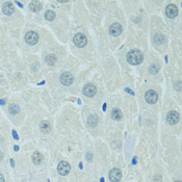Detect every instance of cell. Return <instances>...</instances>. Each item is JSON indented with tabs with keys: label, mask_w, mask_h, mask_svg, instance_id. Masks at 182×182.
<instances>
[{
	"label": "cell",
	"mask_w": 182,
	"mask_h": 182,
	"mask_svg": "<svg viewBox=\"0 0 182 182\" xmlns=\"http://www.w3.org/2000/svg\"><path fill=\"white\" fill-rule=\"evenodd\" d=\"M122 178V173L119 169H113L109 172V179L111 182H119Z\"/></svg>",
	"instance_id": "30bf717a"
},
{
	"label": "cell",
	"mask_w": 182,
	"mask_h": 182,
	"mask_svg": "<svg viewBox=\"0 0 182 182\" xmlns=\"http://www.w3.org/2000/svg\"><path fill=\"white\" fill-rule=\"evenodd\" d=\"M88 125L92 126V127H95V126L98 124V117H97L96 115H90V117H88Z\"/></svg>",
	"instance_id": "e0dca14e"
},
{
	"label": "cell",
	"mask_w": 182,
	"mask_h": 182,
	"mask_svg": "<svg viewBox=\"0 0 182 182\" xmlns=\"http://www.w3.org/2000/svg\"><path fill=\"white\" fill-rule=\"evenodd\" d=\"M0 103H1V104H4L5 101H4V100H1V101H0Z\"/></svg>",
	"instance_id": "f1b7e54d"
},
{
	"label": "cell",
	"mask_w": 182,
	"mask_h": 182,
	"mask_svg": "<svg viewBox=\"0 0 182 182\" xmlns=\"http://www.w3.org/2000/svg\"><path fill=\"white\" fill-rule=\"evenodd\" d=\"M74 81V77L71 73L69 72H65V73L61 74V82L64 86H71Z\"/></svg>",
	"instance_id": "5b68a950"
},
{
	"label": "cell",
	"mask_w": 182,
	"mask_h": 182,
	"mask_svg": "<svg viewBox=\"0 0 182 182\" xmlns=\"http://www.w3.org/2000/svg\"><path fill=\"white\" fill-rule=\"evenodd\" d=\"M165 15H167V18H170V19H173V18H175L176 16L178 15V9L176 5L174 4H170L167 7V9H165Z\"/></svg>",
	"instance_id": "9c48e42d"
},
{
	"label": "cell",
	"mask_w": 182,
	"mask_h": 182,
	"mask_svg": "<svg viewBox=\"0 0 182 182\" xmlns=\"http://www.w3.org/2000/svg\"><path fill=\"white\" fill-rule=\"evenodd\" d=\"M46 63L50 66H53L56 63V56L54 54H48L46 56Z\"/></svg>",
	"instance_id": "ac0fdd59"
},
{
	"label": "cell",
	"mask_w": 182,
	"mask_h": 182,
	"mask_svg": "<svg viewBox=\"0 0 182 182\" xmlns=\"http://www.w3.org/2000/svg\"><path fill=\"white\" fill-rule=\"evenodd\" d=\"M32 161L34 164H40L43 161V155L40 152H34L32 154Z\"/></svg>",
	"instance_id": "2e32d148"
},
{
	"label": "cell",
	"mask_w": 182,
	"mask_h": 182,
	"mask_svg": "<svg viewBox=\"0 0 182 182\" xmlns=\"http://www.w3.org/2000/svg\"><path fill=\"white\" fill-rule=\"evenodd\" d=\"M2 11L5 15L10 16L15 12V7H14V5L12 2H4L2 5Z\"/></svg>",
	"instance_id": "7c38bea8"
},
{
	"label": "cell",
	"mask_w": 182,
	"mask_h": 182,
	"mask_svg": "<svg viewBox=\"0 0 182 182\" xmlns=\"http://www.w3.org/2000/svg\"><path fill=\"white\" fill-rule=\"evenodd\" d=\"M45 18H46L47 21H52V20H54L55 18V14L53 11H47L46 13H45Z\"/></svg>",
	"instance_id": "d6986e66"
},
{
	"label": "cell",
	"mask_w": 182,
	"mask_h": 182,
	"mask_svg": "<svg viewBox=\"0 0 182 182\" xmlns=\"http://www.w3.org/2000/svg\"><path fill=\"white\" fill-rule=\"evenodd\" d=\"M9 111L12 113V115H17V113L20 111V108H19V106H18V105L12 104L11 106H10V108H9Z\"/></svg>",
	"instance_id": "ffe728a7"
},
{
	"label": "cell",
	"mask_w": 182,
	"mask_h": 182,
	"mask_svg": "<svg viewBox=\"0 0 182 182\" xmlns=\"http://www.w3.org/2000/svg\"><path fill=\"white\" fill-rule=\"evenodd\" d=\"M82 92H83V94L86 95V96H88V97H93V96H95V95H96L97 88H96V86H95L94 84L88 83V84H86V86H84V88H83V90H82Z\"/></svg>",
	"instance_id": "ba28073f"
},
{
	"label": "cell",
	"mask_w": 182,
	"mask_h": 182,
	"mask_svg": "<svg viewBox=\"0 0 182 182\" xmlns=\"http://www.w3.org/2000/svg\"><path fill=\"white\" fill-rule=\"evenodd\" d=\"M0 182H4V177L1 174H0Z\"/></svg>",
	"instance_id": "d4e9b609"
},
{
	"label": "cell",
	"mask_w": 182,
	"mask_h": 182,
	"mask_svg": "<svg viewBox=\"0 0 182 182\" xmlns=\"http://www.w3.org/2000/svg\"><path fill=\"white\" fill-rule=\"evenodd\" d=\"M145 98H146V101L148 103H150V104H154V103L157 102V100H158V96H157L156 92L155 91H148V92L146 93V95H145Z\"/></svg>",
	"instance_id": "52a82bcc"
},
{
	"label": "cell",
	"mask_w": 182,
	"mask_h": 182,
	"mask_svg": "<svg viewBox=\"0 0 182 182\" xmlns=\"http://www.w3.org/2000/svg\"><path fill=\"white\" fill-rule=\"evenodd\" d=\"M86 159H88V162H91V161H93V155L91 154V153H88L86 154Z\"/></svg>",
	"instance_id": "7402d4cb"
},
{
	"label": "cell",
	"mask_w": 182,
	"mask_h": 182,
	"mask_svg": "<svg viewBox=\"0 0 182 182\" xmlns=\"http://www.w3.org/2000/svg\"><path fill=\"white\" fill-rule=\"evenodd\" d=\"M25 41L29 45H36L39 41V34L36 31H28L25 34Z\"/></svg>",
	"instance_id": "277c9868"
},
{
	"label": "cell",
	"mask_w": 182,
	"mask_h": 182,
	"mask_svg": "<svg viewBox=\"0 0 182 182\" xmlns=\"http://www.w3.org/2000/svg\"><path fill=\"white\" fill-rule=\"evenodd\" d=\"M57 171L61 176H66L70 173L71 171V165L67 162V161H61L57 165Z\"/></svg>",
	"instance_id": "3957f363"
},
{
	"label": "cell",
	"mask_w": 182,
	"mask_h": 182,
	"mask_svg": "<svg viewBox=\"0 0 182 182\" xmlns=\"http://www.w3.org/2000/svg\"><path fill=\"white\" fill-rule=\"evenodd\" d=\"M122 32V26L119 23H113V25L109 27V34L113 37H118L120 36Z\"/></svg>",
	"instance_id": "8fae6325"
},
{
	"label": "cell",
	"mask_w": 182,
	"mask_h": 182,
	"mask_svg": "<svg viewBox=\"0 0 182 182\" xmlns=\"http://www.w3.org/2000/svg\"><path fill=\"white\" fill-rule=\"evenodd\" d=\"M40 129L42 130V132H44V133H48V132H50L51 130V125L49 122L47 121H43L41 122L40 124Z\"/></svg>",
	"instance_id": "4fadbf2b"
},
{
	"label": "cell",
	"mask_w": 182,
	"mask_h": 182,
	"mask_svg": "<svg viewBox=\"0 0 182 182\" xmlns=\"http://www.w3.org/2000/svg\"><path fill=\"white\" fill-rule=\"evenodd\" d=\"M29 9L31 12H39L41 9H42V4H41L40 1H37V0H34V1H31L29 4Z\"/></svg>",
	"instance_id": "5bb4252c"
},
{
	"label": "cell",
	"mask_w": 182,
	"mask_h": 182,
	"mask_svg": "<svg viewBox=\"0 0 182 182\" xmlns=\"http://www.w3.org/2000/svg\"><path fill=\"white\" fill-rule=\"evenodd\" d=\"M167 121L171 125H175L179 122V113L175 110H171L167 115Z\"/></svg>",
	"instance_id": "8992f818"
},
{
	"label": "cell",
	"mask_w": 182,
	"mask_h": 182,
	"mask_svg": "<svg viewBox=\"0 0 182 182\" xmlns=\"http://www.w3.org/2000/svg\"><path fill=\"white\" fill-rule=\"evenodd\" d=\"M149 71H150L152 74H156L157 72L159 71V67L157 65H152L150 67V69H149Z\"/></svg>",
	"instance_id": "44dd1931"
},
{
	"label": "cell",
	"mask_w": 182,
	"mask_h": 182,
	"mask_svg": "<svg viewBox=\"0 0 182 182\" xmlns=\"http://www.w3.org/2000/svg\"><path fill=\"white\" fill-rule=\"evenodd\" d=\"M174 182H181L180 180H176V181H174Z\"/></svg>",
	"instance_id": "f546056e"
},
{
	"label": "cell",
	"mask_w": 182,
	"mask_h": 182,
	"mask_svg": "<svg viewBox=\"0 0 182 182\" xmlns=\"http://www.w3.org/2000/svg\"><path fill=\"white\" fill-rule=\"evenodd\" d=\"M11 163H12V167H15V162H14L13 159H12V160H11Z\"/></svg>",
	"instance_id": "4316f807"
},
{
	"label": "cell",
	"mask_w": 182,
	"mask_h": 182,
	"mask_svg": "<svg viewBox=\"0 0 182 182\" xmlns=\"http://www.w3.org/2000/svg\"><path fill=\"white\" fill-rule=\"evenodd\" d=\"M154 181L155 182H160L161 181V177H160V176H158V175H156V176H155V178H154Z\"/></svg>",
	"instance_id": "603a6c76"
},
{
	"label": "cell",
	"mask_w": 182,
	"mask_h": 182,
	"mask_svg": "<svg viewBox=\"0 0 182 182\" xmlns=\"http://www.w3.org/2000/svg\"><path fill=\"white\" fill-rule=\"evenodd\" d=\"M73 42L76 46L81 48V47H84L86 45L88 39H86V37L84 36L83 34H75V37L73 38Z\"/></svg>",
	"instance_id": "7a4b0ae2"
},
{
	"label": "cell",
	"mask_w": 182,
	"mask_h": 182,
	"mask_svg": "<svg viewBox=\"0 0 182 182\" xmlns=\"http://www.w3.org/2000/svg\"><path fill=\"white\" fill-rule=\"evenodd\" d=\"M122 117H123V113H122V111L120 110L119 108H113V111H111V118H113L115 121H119V120H121Z\"/></svg>",
	"instance_id": "9a60e30c"
},
{
	"label": "cell",
	"mask_w": 182,
	"mask_h": 182,
	"mask_svg": "<svg viewBox=\"0 0 182 182\" xmlns=\"http://www.w3.org/2000/svg\"><path fill=\"white\" fill-rule=\"evenodd\" d=\"M144 59L143 57V53L137 49H133V50L129 51L127 54V61L130 65H138Z\"/></svg>",
	"instance_id": "6da1fadb"
},
{
	"label": "cell",
	"mask_w": 182,
	"mask_h": 182,
	"mask_svg": "<svg viewBox=\"0 0 182 182\" xmlns=\"http://www.w3.org/2000/svg\"><path fill=\"white\" fill-rule=\"evenodd\" d=\"M14 148H15V151H18V150H19V147H18V146H15Z\"/></svg>",
	"instance_id": "83f0119b"
},
{
	"label": "cell",
	"mask_w": 182,
	"mask_h": 182,
	"mask_svg": "<svg viewBox=\"0 0 182 182\" xmlns=\"http://www.w3.org/2000/svg\"><path fill=\"white\" fill-rule=\"evenodd\" d=\"M13 135H14V138H15V140H18V138H19V136H18V134L16 133L15 130H13Z\"/></svg>",
	"instance_id": "cb8c5ba5"
},
{
	"label": "cell",
	"mask_w": 182,
	"mask_h": 182,
	"mask_svg": "<svg viewBox=\"0 0 182 182\" xmlns=\"http://www.w3.org/2000/svg\"><path fill=\"white\" fill-rule=\"evenodd\" d=\"M2 158H3V154L2 152H0V160H2Z\"/></svg>",
	"instance_id": "484cf974"
}]
</instances>
